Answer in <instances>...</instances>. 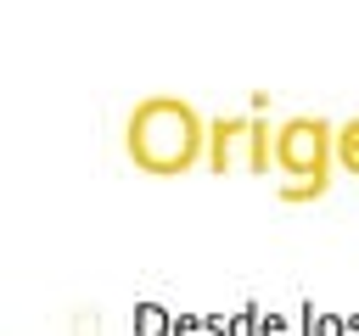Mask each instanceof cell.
Here are the masks:
<instances>
[{
    "mask_svg": "<svg viewBox=\"0 0 359 336\" xmlns=\"http://www.w3.org/2000/svg\"><path fill=\"white\" fill-rule=\"evenodd\" d=\"M123 151L140 174L174 179V174L208 162V123L180 95H146V101H135V112L123 123Z\"/></svg>",
    "mask_w": 359,
    "mask_h": 336,
    "instance_id": "cell-1",
    "label": "cell"
},
{
    "mask_svg": "<svg viewBox=\"0 0 359 336\" xmlns=\"http://www.w3.org/2000/svg\"><path fill=\"white\" fill-rule=\"evenodd\" d=\"M331 162H337V129L314 112L303 118H286L275 129V168L286 174L280 179V202H314L331 190Z\"/></svg>",
    "mask_w": 359,
    "mask_h": 336,
    "instance_id": "cell-2",
    "label": "cell"
},
{
    "mask_svg": "<svg viewBox=\"0 0 359 336\" xmlns=\"http://www.w3.org/2000/svg\"><path fill=\"white\" fill-rule=\"evenodd\" d=\"M252 134V112H230V118H213L208 123V168L213 174H230L236 168V146Z\"/></svg>",
    "mask_w": 359,
    "mask_h": 336,
    "instance_id": "cell-3",
    "label": "cell"
},
{
    "mask_svg": "<svg viewBox=\"0 0 359 336\" xmlns=\"http://www.w3.org/2000/svg\"><path fill=\"white\" fill-rule=\"evenodd\" d=\"M252 112V106H247ZM269 162H275V134H269V118L264 112H252V134H247V168L252 174H269Z\"/></svg>",
    "mask_w": 359,
    "mask_h": 336,
    "instance_id": "cell-4",
    "label": "cell"
},
{
    "mask_svg": "<svg viewBox=\"0 0 359 336\" xmlns=\"http://www.w3.org/2000/svg\"><path fill=\"white\" fill-rule=\"evenodd\" d=\"M337 168H348V174L359 179V118H348V123L337 129Z\"/></svg>",
    "mask_w": 359,
    "mask_h": 336,
    "instance_id": "cell-5",
    "label": "cell"
}]
</instances>
